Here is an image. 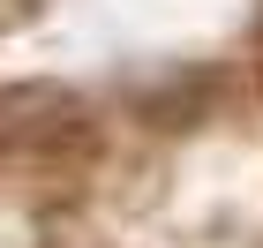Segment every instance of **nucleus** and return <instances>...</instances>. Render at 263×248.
<instances>
[{
  "label": "nucleus",
  "instance_id": "obj_1",
  "mask_svg": "<svg viewBox=\"0 0 263 248\" xmlns=\"http://www.w3.org/2000/svg\"><path fill=\"white\" fill-rule=\"evenodd\" d=\"M83 136V105L53 83H15L0 90V143L8 150H53Z\"/></svg>",
  "mask_w": 263,
  "mask_h": 248
}]
</instances>
